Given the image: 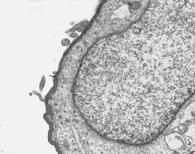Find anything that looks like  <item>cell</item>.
<instances>
[{
  "label": "cell",
  "instance_id": "cell-1",
  "mask_svg": "<svg viewBox=\"0 0 195 154\" xmlns=\"http://www.w3.org/2000/svg\"><path fill=\"white\" fill-rule=\"evenodd\" d=\"M127 41V106L146 142L195 93V1H154Z\"/></svg>",
  "mask_w": 195,
  "mask_h": 154
}]
</instances>
